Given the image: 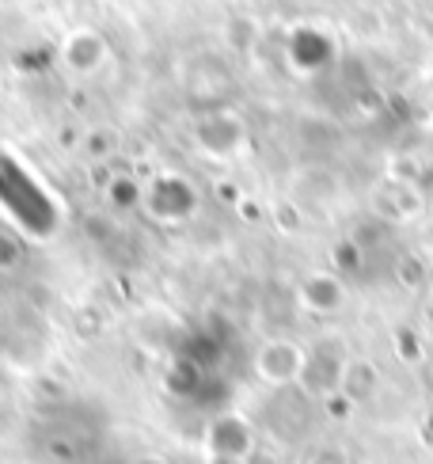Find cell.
Wrapping results in <instances>:
<instances>
[{
	"mask_svg": "<svg viewBox=\"0 0 433 464\" xmlns=\"http://www.w3.org/2000/svg\"><path fill=\"white\" fill-rule=\"evenodd\" d=\"M308 370V351L301 343H293V339H266L259 351H255V373H259V381L266 384H293V381H301Z\"/></svg>",
	"mask_w": 433,
	"mask_h": 464,
	"instance_id": "obj_1",
	"label": "cell"
},
{
	"mask_svg": "<svg viewBox=\"0 0 433 464\" xmlns=\"http://www.w3.org/2000/svg\"><path fill=\"white\" fill-rule=\"evenodd\" d=\"M141 198H145V209L156 218V221H179L187 218L194 206H198V195H194V187L179 176H156L145 190H141Z\"/></svg>",
	"mask_w": 433,
	"mask_h": 464,
	"instance_id": "obj_2",
	"label": "cell"
},
{
	"mask_svg": "<svg viewBox=\"0 0 433 464\" xmlns=\"http://www.w3.org/2000/svg\"><path fill=\"white\" fill-rule=\"evenodd\" d=\"M62 62L72 69V72H95L103 62H107V43L100 31L91 27H76L65 43H62Z\"/></svg>",
	"mask_w": 433,
	"mask_h": 464,
	"instance_id": "obj_3",
	"label": "cell"
},
{
	"mask_svg": "<svg viewBox=\"0 0 433 464\" xmlns=\"http://www.w3.org/2000/svg\"><path fill=\"white\" fill-rule=\"evenodd\" d=\"M209 450L225 460H240L251 450V430L240 415H225L209 427Z\"/></svg>",
	"mask_w": 433,
	"mask_h": 464,
	"instance_id": "obj_4",
	"label": "cell"
},
{
	"mask_svg": "<svg viewBox=\"0 0 433 464\" xmlns=\"http://www.w3.org/2000/svg\"><path fill=\"white\" fill-rule=\"evenodd\" d=\"M342 297H346L342 282L331 275H312L301 285V301L308 313H334V308H342Z\"/></svg>",
	"mask_w": 433,
	"mask_h": 464,
	"instance_id": "obj_5",
	"label": "cell"
},
{
	"mask_svg": "<svg viewBox=\"0 0 433 464\" xmlns=\"http://www.w3.org/2000/svg\"><path fill=\"white\" fill-rule=\"evenodd\" d=\"M15 266H19V244L8 237V232H0V275H8Z\"/></svg>",
	"mask_w": 433,
	"mask_h": 464,
	"instance_id": "obj_6",
	"label": "cell"
}]
</instances>
